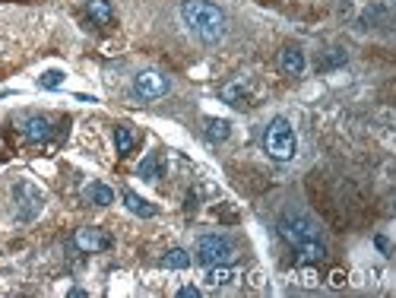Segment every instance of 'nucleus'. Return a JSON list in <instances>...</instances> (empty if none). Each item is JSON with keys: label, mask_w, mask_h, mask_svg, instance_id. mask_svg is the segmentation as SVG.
<instances>
[{"label": "nucleus", "mask_w": 396, "mask_h": 298, "mask_svg": "<svg viewBox=\"0 0 396 298\" xmlns=\"http://www.w3.org/2000/svg\"><path fill=\"white\" fill-rule=\"evenodd\" d=\"M86 16H89L96 25H111L115 10H111L108 0H89V4H86Z\"/></svg>", "instance_id": "11"}, {"label": "nucleus", "mask_w": 396, "mask_h": 298, "mask_svg": "<svg viewBox=\"0 0 396 298\" xmlns=\"http://www.w3.org/2000/svg\"><path fill=\"white\" fill-rule=\"evenodd\" d=\"M162 266H165V270H187V266H191V254H187L184 247H172V251L162 257Z\"/></svg>", "instance_id": "15"}, {"label": "nucleus", "mask_w": 396, "mask_h": 298, "mask_svg": "<svg viewBox=\"0 0 396 298\" xmlns=\"http://www.w3.org/2000/svg\"><path fill=\"white\" fill-rule=\"evenodd\" d=\"M134 130H130L127 124H117L115 127V146H117V156H130L134 152Z\"/></svg>", "instance_id": "13"}, {"label": "nucleus", "mask_w": 396, "mask_h": 298, "mask_svg": "<svg viewBox=\"0 0 396 298\" xmlns=\"http://www.w3.org/2000/svg\"><path fill=\"white\" fill-rule=\"evenodd\" d=\"M23 133H26L29 143H45V139L51 137V120L41 118V114H35V118H29V120H26Z\"/></svg>", "instance_id": "10"}, {"label": "nucleus", "mask_w": 396, "mask_h": 298, "mask_svg": "<svg viewBox=\"0 0 396 298\" xmlns=\"http://www.w3.org/2000/svg\"><path fill=\"white\" fill-rule=\"evenodd\" d=\"M168 89H172V80L162 70H140L134 76V95L143 101L162 99V95H168Z\"/></svg>", "instance_id": "5"}, {"label": "nucleus", "mask_w": 396, "mask_h": 298, "mask_svg": "<svg viewBox=\"0 0 396 298\" xmlns=\"http://www.w3.org/2000/svg\"><path fill=\"white\" fill-rule=\"evenodd\" d=\"M124 203H127L130 213L143 216V219H153V216H155V206H153V203H146L140 194H134V190H124Z\"/></svg>", "instance_id": "12"}, {"label": "nucleus", "mask_w": 396, "mask_h": 298, "mask_svg": "<svg viewBox=\"0 0 396 298\" xmlns=\"http://www.w3.org/2000/svg\"><path fill=\"white\" fill-rule=\"evenodd\" d=\"M330 285H336V289H339V285H345V273L343 270H333L330 273Z\"/></svg>", "instance_id": "22"}, {"label": "nucleus", "mask_w": 396, "mask_h": 298, "mask_svg": "<svg viewBox=\"0 0 396 298\" xmlns=\"http://www.w3.org/2000/svg\"><path fill=\"white\" fill-rule=\"evenodd\" d=\"M301 279H305V285H317V270L305 266V270H301Z\"/></svg>", "instance_id": "21"}, {"label": "nucleus", "mask_w": 396, "mask_h": 298, "mask_svg": "<svg viewBox=\"0 0 396 298\" xmlns=\"http://www.w3.org/2000/svg\"><path fill=\"white\" fill-rule=\"evenodd\" d=\"M279 235L301 254L305 263H317V260L326 257V247H324V238H320L317 222L307 219V216H298V213L286 216V219L279 222Z\"/></svg>", "instance_id": "2"}, {"label": "nucleus", "mask_w": 396, "mask_h": 298, "mask_svg": "<svg viewBox=\"0 0 396 298\" xmlns=\"http://www.w3.org/2000/svg\"><path fill=\"white\" fill-rule=\"evenodd\" d=\"M181 19L191 29V35H197L203 44H216L225 35V13L222 6L210 4V0H184L181 4Z\"/></svg>", "instance_id": "1"}, {"label": "nucleus", "mask_w": 396, "mask_h": 298, "mask_svg": "<svg viewBox=\"0 0 396 298\" xmlns=\"http://www.w3.org/2000/svg\"><path fill=\"white\" fill-rule=\"evenodd\" d=\"M73 244H77L83 254H98V251H108L111 238L102 232V228H79V232L73 235Z\"/></svg>", "instance_id": "7"}, {"label": "nucleus", "mask_w": 396, "mask_h": 298, "mask_svg": "<svg viewBox=\"0 0 396 298\" xmlns=\"http://www.w3.org/2000/svg\"><path fill=\"white\" fill-rule=\"evenodd\" d=\"M244 95H248V89H244V80L225 82V86H222V99L229 101V105H235V108L244 105Z\"/></svg>", "instance_id": "17"}, {"label": "nucleus", "mask_w": 396, "mask_h": 298, "mask_svg": "<svg viewBox=\"0 0 396 298\" xmlns=\"http://www.w3.org/2000/svg\"><path fill=\"white\" fill-rule=\"evenodd\" d=\"M206 270H210V273H206V283H210V285H216V289H219V285H229V283H235V270H229V266H225V263H216V266H206Z\"/></svg>", "instance_id": "14"}, {"label": "nucleus", "mask_w": 396, "mask_h": 298, "mask_svg": "<svg viewBox=\"0 0 396 298\" xmlns=\"http://www.w3.org/2000/svg\"><path fill=\"white\" fill-rule=\"evenodd\" d=\"M279 70L286 76H301L305 73V51L295 48V44L292 48H282L279 51Z\"/></svg>", "instance_id": "8"}, {"label": "nucleus", "mask_w": 396, "mask_h": 298, "mask_svg": "<svg viewBox=\"0 0 396 298\" xmlns=\"http://www.w3.org/2000/svg\"><path fill=\"white\" fill-rule=\"evenodd\" d=\"M60 80H64V73H58V70H48L45 76H41V89H58L60 86Z\"/></svg>", "instance_id": "19"}, {"label": "nucleus", "mask_w": 396, "mask_h": 298, "mask_svg": "<svg viewBox=\"0 0 396 298\" xmlns=\"http://www.w3.org/2000/svg\"><path fill=\"white\" fill-rule=\"evenodd\" d=\"M140 178H146V181H155V178H162V159L159 156H149L140 162Z\"/></svg>", "instance_id": "18"}, {"label": "nucleus", "mask_w": 396, "mask_h": 298, "mask_svg": "<svg viewBox=\"0 0 396 298\" xmlns=\"http://www.w3.org/2000/svg\"><path fill=\"white\" fill-rule=\"evenodd\" d=\"M263 149L269 152V159L276 162H288L295 159V149H298V139H295V130L286 118H273L263 130Z\"/></svg>", "instance_id": "3"}, {"label": "nucleus", "mask_w": 396, "mask_h": 298, "mask_svg": "<svg viewBox=\"0 0 396 298\" xmlns=\"http://www.w3.org/2000/svg\"><path fill=\"white\" fill-rule=\"evenodd\" d=\"M13 200H16V216L20 219H35V216L41 213V206H45V194H41L35 184L29 181H20L13 187Z\"/></svg>", "instance_id": "6"}, {"label": "nucleus", "mask_w": 396, "mask_h": 298, "mask_svg": "<svg viewBox=\"0 0 396 298\" xmlns=\"http://www.w3.org/2000/svg\"><path fill=\"white\" fill-rule=\"evenodd\" d=\"M235 257V247H231L229 238L222 235H203L197 241V260L203 266H216V263H229Z\"/></svg>", "instance_id": "4"}, {"label": "nucleus", "mask_w": 396, "mask_h": 298, "mask_svg": "<svg viewBox=\"0 0 396 298\" xmlns=\"http://www.w3.org/2000/svg\"><path fill=\"white\" fill-rule=\"evenodd\" d=\"M229 133H231L229 120H219V118L206 120V139H210V143H222V139H229Z\"/></svg>", "instance_id": "16"}, {"label": "nucleus", "mask_w": 396, "mask_h": 298, "mask_svg": "<svg viewBox=\"0 0 396 298\" xmlns=\"http://www.w3.org/2000/svg\"><path fill=\"white\" fill-rule=\"evenodd\" d=\"M178 298H200V289H197V285H181Z\"/></svg>", "instance_id": "20"}, {"label": "nucleus", "mask_w": 396, "mask_h": 298, "mask_svg": "<svg viewBox=\"0 0 396 298\" xmlns=\"http://www.w3.org/2000/svg\"><path fill=\"white\" fill-rule=\"evenodd\" d=\"M83 203H92V206H111L115 203V190L108 184H86L83 187Z\"/></svg>", "instance_id": "9"}]
</instances>
